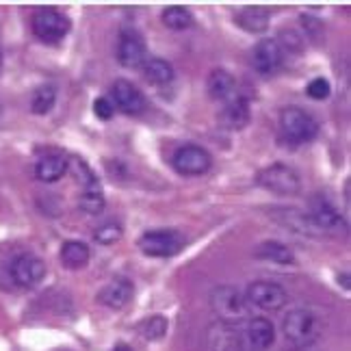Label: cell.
Wrapping results in <instances>:
<instances>
[{
  "mask_svg": "<svg viewBox=\"0 0 351 351\" xmlns=\"http://www.w3.org/2000/svg\"><path fill=\"white\" fill-rule=\"evenodd\" d=\"M70 169L74 171L76 180L80 184V195H78V208L83 210L85 215H91V217H96V215H102L104 213V206H106V195H104V189H102V182L96 176L85 158L80 156H72L70 158Z\"/></svg>",
  "mask_w": 351,
  "mask_h": 351,
  "instance_id": "obj_2",
  "label": "cell"
},
{
  "mask_svg": "<svg viewBox=\"0 0 351 351\" xmlns=\"http://www.w3.org/2000/svg\"><path fill=\"white\" fill-rule=\"evenodd\" d=\"M167 330H169V321H167V317H163V315H152V317L143 319V321L139 323V326H137V332H139L141 339L152 341V343L163 341V339H165V334H167Z\"/></svg>",
  "mask_w": 351,
  "mask_h": 351,
  "instance_id": "obj_29",
  "label": "cell"
},
{
  "mask_svg": "<svg viewBox=\"0 0 351 351\" xmlns=\"http://www.w3.org/2000/svg\"><path fill=\"white\" fill-rule=\"evenodd\" d=\"M111 351H134V349L130 345H126V343H117Z\"/></svg>",
  "mask_w": 351,
  "mask_h": 351,
  "instance_id": "obj_34",
  "label": "cell"
},
{
  "mask_svg": "<svg viewBox=\"0 0 351 351\" xmlns=\"http://www.w3.org/2000/svg\"><path fill=\"white\" fill-rule=\"evenodd\" d=\"M300 22H302V29L310 42L319 44L323 35H326V24H323V20H319L315 16H300Z\"/></svg>",
  "mask_w": 351,
  "mask_h": 351,
  "instance_id": "obj_32",
  "label": "cell"
},
{
  "mask_svg": "<svg viewBox=\"0 0 351 351\" xmlns=\"http://www.w3.org/2000/svg\"><path fill=\"white\" fill-rule=\"evenodd\" d=\"M160 22L169 31H189L195 26V16L191 13V9H186L182 5H169L160 13Z\"/></svg>",
  "mask_w": 351,
  "mask_h": 351,
  "instance_id": "obj_26",
  "label": "cell"
},
{
  "mask_svg": "<svg viewBox=\"0 0 351 351\" xmlns=\"http://www.w3.org/2000/svg\"><path fill=\"white\" fill-rule=\"evenodd\" d=\"M57 351H72V349H57Z\"/></svg>",
  "mask_w": 351,
  "mask_h": 351,
  "instance_id": "obj_37",
  "label": "cell"
},
{
  "mask_svg": "<svg viewBox=\"0 0 351 351\" xmlns=\"http://www.w3.org/2000/svg\"><path fill=\"white\" fill-rule=\"evenodd\" d=\"M184 234L176 228H154L137 239V247L150 258H173L184 250Z\"/></svg>",
  "mask_w": 351,
  "mask_h": 351,
  "instance_id": "obj_7",
  "label": "cell"
},
{
  "mask_svg": "<svg viewBox=\"0 0 351 351\" xmlns=\"http://www.w3.org/2000/svg\"><path fill=\"white\" fill-rule=\"evenodd\" d=\"M115 59L126 70H141V65L147 59V46L145 37L134 26H124L117 35L115 44Z\"/></svg>",
  "mask_w": 351,
  "mask_h": 351,
  "instance_id": "obj_9",
  "label": "cell"
},
{
  "mask_svg": "<svg viewBox=\"0 0 351 351\" xmlns=\"http://www.w3.org/2000/svg\"><path fill=\"white\" fill-rule=\"evenodd\" d=\"M280 50H282V55L287 57H302L304 52H306V39L300 31H295V29H282L278 33V37H274Z\"/></svg>",
  "mask_w": 351,
  "mask_h": 351,
  "instance_id": "obj_28",
  "label": "cell"
},
{
  "mask_svg": "<svg viewBox=\"0 0 351 351\" xmlns=\"http://www.w3.org/2000/svg\"><path fill=\"white\" fill-rule=\"evenodd\" d=\"M3 61H5V57H3V48H0V72H3Z\"/></svg>",
  "mask_w": 351,
  "mask_h": 351,
  "instance_id": "obj_36",
  "label": "cell"
},
{
  "mask_svg": "<svg viewBox=\"0 0 351 351\" xmlns=\"http://www.w3.org/2000/svg\"><path fill=\"white\" fill-rule=\"evenodd\" d=\"M306 96L310 100H328L332 96V85L326 76H317L306 85Z\"/></svg>",
  "mask_w": 351,
  "mask_h": 351,
  "instance_id": "obj_31",
  "label": "cell"
},
{
  "mask_svg": "<svg viewBox=\"0 0 351 351\" xmlns=\"http://www.w3.org/2000/svg\"><path fill=\"white\" fill-rule=\"evenodd\" d=\"M285 65V55L274 37H265L252 50V67L261 76H274Z\"/></svg>",
  "mask_w": 351,
  "mask_h": 351,
  "instance_id": "obj_14",
  "label": "cell"
},
{
  "mask_svg": "<svg viewBox=\"0 0 351 351\" xmlns=\"http://www.w3.org/2000/svg\"><path fill=\"white\" fill-rule=\"evenodd\" d=\"M208 345L213 351H245L243 332L237 326H226V323H217L208 332Z\"/></svg>",
  "mask_w": 351,
  "mask_h": 351,
  "instance_id": "obj_21",
  "label": "cell"
},
{
  "mask_svg": "<svg viewBox=\"0 0 351 351\" xmlns=\"http://www.w3.org/2000/svg\"><path fill=\"white\" fill-rule=\"evenodd\" d=\"M256 184L280 197H295L302 193V176L287 163H271L258 169Z\"/></svg>",
  "mask_w": 351,
  "mask_h": 351,
  "instance_id": "obj_6",
  "label": "cell"
},
{
  "mask_svg": "<svg viewBox=\"0 0 351 351\" xmlns=\"http://www.w3.org/2000/svg\"><path fill=\"white\" fill-rule=\"evenodd\" d=\"M282 334L295 349H306L319 341L321 321L306 308H295L282 321Z\"/></svg>",
  "mask_w": 351,
  "mask_h": 351,
  "instance_id": "obj_5",
  "label": "cell"
},
{
  "mask_svg": "<svg viewBox=\"0 0 351 351\" xmlns=\"http://www.w3.org/2000/svg\"><path fill=\"white\" fill-rule=\"evenodd\" d=\"M109 98L113 102L115 109H119L126 115H141L147 106V100L143 96V91L128 78H117L109 89Z\"/></svg>",
  "mask_w": 351,
  "mask_h": 351,
  "instance_id": "obj_13",
  "label": "cell"
},
{
  "mask_svg": "<svg viewBox=\"0 0 351 351\" xmlns=\"http://www.w3.org/2000/svg\"><path fill=\"white\" fill-rule=\"evenodd\" d=\"M206 91H208L210 100L219 102V104L232 100L234 96H239L234 74L223 70V67H215L206 78Z\"/></svg>",
  "mask_w": 351,
  "mask_h": 351,
  "instance_id": "obj_20",
  "label": "cell"
},
{
  "mask_svg": "<svg viewBox=\"0 0 351 351\" xmlns=\"http://www.w3.org/2000/svg\"><path fill=\"white\" fill-rule=\"evenodd\" d=\"M217 121L219 126L230 130V132H239L243 128L250 126L252 121V104H250V98L245 96H234L232 100H228L221 104L219 109V115H217Z\"/></svg>",
  "mask_w": 351,
  "mask_h": 351,
  "instance_id": "obj_15",
  "label": "cell"
},
{
  "mask_svg": "<svg viewBox=\"0 0 351 351\" xmlns=\"http://www.w3.org/2000/svg\"><path fill=\"white\" fill-rule=\"evenodd\" d=\"M250 306L265 310V313H278V310L289 306V293L282 285L271 280H254L243 291Z\"/></svg>",
  "mask_w": 351,
  "mask_h": 351,
  "instance_id": "obj_10",
  "label": "cell"
},
{
  "mask_svg": "<svg viewBox=\"0 0 351 351\" xmlns=\"http://www.w3.org/2000/svg\"><path fill=\"white\" fill-rule=\"evenodd\" d=\"M171 167L180 176H186V178H197V176L210 171L213 156L206 147L197 143H184L176 147V152L171 154Z\"/></svg>",
  "mask_w": 351,
  "mask_h": 351,
  "instance_id": "obj_11",
  "label": "cell"
},
{
  "mask_svg": "<svg viewBox=\"0 0 351 351\" xmlns=\"http://www.w3.org/2000/svg\"><path fill=\"white\" fill-rule=\"evenodd\" d=\"M234 22L241 31L250 35H263L271 24V11L267 7H243L241 11H237Z\"/></svg>",
  "mask_w": 351,
  "mask_h": 351,
  "instance_id": "obj_22",
  "label": "cell"
},
{
  "mask_svg": "<svg viewBox=\"0 0 351 351\" xmlns=\"http://www.w3.org/2000/svg\"><path fill=\"white\" fill-rule=\"evenodd\" d=\"M339 282H343V289L349 291V274H347V271H345L343 276H339Z\"/></svg>",
  "mask_w": 351,
  "mask_h": 351,
  "instance_id": "obj_35",
  "label": "cell"
},
{
  "mask_svg": "<svg viewBox=\"0 0 351 351\" xmlns=\"http://www.w3.org/2000/svg\"><path fill=\"white\" fill-rule=\"evenodd\" d=\"M141 74H143L147 85H152V87H165V85L173 83L176 67L167 59H163V57H147L145 63L141 65Z\"/></svg>",
  "mask_w": 351,
  "mask_h": 351,
  "instance_id": "obj_23",
  "label": "cell"
},
{
  "mask_svg": "<svg viewBox=\"0 0 351 351\" xmlns=\"http://www.w3.org/2000/svg\"><path fill=\"white\" fill-rule=\"evenodd\" d=\"M241 332L250 351H269L276 343V328L267 317H250Z\"/></svg>",
  "mask_w": 351,
  "mask_h": 351,
  "instance_id": "obj_16",
  "label": "cell"
},
{
  "mask_svg": "<svg viewBox=\"0 0 351 351\" xmlns=\"http://www.w3.org/2000/svg\"><path fill=\"white\" fill-rule=\"evenodd\" d=\"M254 256L258 261L265 263H271V265H282V267H289L295 265V252L282 241H263L256 245Z\"/></svg>",
  "mask_w": 351,
  "mask_h": 351,
  "instance_id": "obj_25",
  "label": "cell"
},
{
  "mask_svg": "<svg viewBox=\"0 0 351 351\" xmlns=\"http://www.w3.org/2000/svg\"><path fill=\"white\" fill-rule=\"evenodd\" d=\"M59 261L67 271H80L91 261V250L83 241H65L59 250Z\"/></svg>",
  "mask_w": 351,
  "mask_h": 351,
  "instance_id": "obj_24",
  "label": "cell"
},
{
  "mask_svg": "<svg viewBox=\"0 0 351 351\" xmlns=\"http://www.w3.org/2000/svg\"><path fill=\"white\" fill-rule=\"evenodd\" d=\"M67 171H70V156H65L59 150L46 152L44 156H39L35 163V178L46 184L59 182Z\"/></svg>",
  "mask_w": 351,
  "mask_h": 351,
  "instance_id": "obj_18",
  "label": "cell"
},
{
  "mask_svg": "<svg viewBox=\"0 0 351 351\" xmlns=\"http://www.w3.org/2000/svg\"><path fill=\"white\" fill-rule=\"evenodd\" d=\"M121 234H124V228H121V223L106 221V223L98 226L96 230H93V241L100 243V245H113V243H117L121 239Z\"/></svg>",
  "mask_w": 351,
  "mask_h": 351,
  "instance_id": "obj_30",
  "label": "cell"
},
{
  "mask_svg": "<svg viewBox=\"0 0 351 351\" xmlns=\"http://www.w3.org/2000/svg\"><path fill=\"white\" fill-rule=\"evenodd\" d=\"M31 31L42 44L57 46L72 31V20L55 7H39L31 16Z\"/></svg>",
  "mask_w": 351,
  "mask_h": 351,
  "instance_id": "obj_3",
  "label": "cell"
},
{
  "mask_svg": "<svg viewBox=\"0 0 351 351\" xmlns=\"http://www.w3.org/2000/svg\"><path fill=\"white\" fill-rule=\"evenodd\" d=\"M278 126H280L282 139H285L289 145L313 143L321 132L319 119L310 111L302 109V106H295V104L280 109Z\"/></svg>",
  "mask_w": 351,
  "mask_h": 351,
  "instance_id": "obj_1",
  "label": "cell"
},
{
  "mask_svg": "<svg viewBox=\"0 0 351 351\" xmlns=\"http://www.w3.org/2000/svg\"><path fill=\"white\" fill-rule=\"evenodd\" d=\"M57 96H59V89L50 83L39 85L33 96H31V113L33 115H48L57 104Z\"/></svg>",
  "mask_w": 351,
  "mask_h": 351,
  "instance_id": "obj_27",
  "label": "cell"
},
{
  "mask_svg": "<svg viewBox=\"0 0 351 351\" xmlns=\"http://www.w3.org/2000/svg\"><path fill=\"white\" fill-rule=\"evenodd\" d=\"M48 274L46 263L39 258L37 254L31 252H20L16 254L7 265V276L9 282L18 289H35L44 282Z\"/></svg>",
  "mask_w": 351,
  "mask_h": 351,
  "instance_id": "obj_8",
  "label": "cell"
},
{
  "mask_svg": "<svg viewBox=\"0 0 351 351\" xmlns=\"http://www.w3.org/2000/svg\"><path fill=\"white\" fill-rule=\"evenodd\" d=\"M134 297V282L126 276H117L109 280L106 285L98 291V304L111 310H121L126 308Z\"/></svg>",
  "mask_w": 351,
  "mask_h": 351,
  "instance_id": "obj_17",
  "label": "cell"
},
{
  "mask_svg": "<svg viewBox=\"0 0 351 351\" xmlns=\"http://www.w3.org/2000/svg\"><path fill=\"white\" fill-rule=\"evenodd\" d=\"M93 113H96L98 119L109 121V119L115 115V106H113V102H111L109 98L102 96V98H98L96 102H93Z\"/></svg>",
  "mask_w": 351,
  "mask_h": 351,
  "instance_id": "obj_33",
  "label": "cell"
},
{
  "mask_svg": "<svg viewBox=\"0 0 351 351\" xmlns=\"http://www.w3.org/2000/svg\"><path fill=\"white\" fill-rule=\"evenodd\" d=\"M210 310L215 313V317L219 319V323H226V326H237V323L250 319L247 317L250 304L245 300V295L232 285H223V287L213 289Z\"/></svg>",
  "mask_w": 351,
  "mask_h": 351,
  "instance_id": "obj_4",
  "label": "cell"
},
{
  "mask_svg": "<svg viewBox=\"0 0 351 351\" xmlns=\"http://www.w3.org/2000/svg\"><path fill=\"white\" fill-rule=\"evenodd\" d=\"M308 217L313 219V223L317 226V230L323 232H341L345 230V217L339 213L332 202L323 195V193H315L308 199Z\"/></svg>",
  "mask_w": 351,
  "mask_h": 351,
  "instance_id": "obj_12",
  "label": "cell"
},
{
  "mask_svg": "<svg viewBox=\"0 0 351 351\" xmlns=\"http://www.w3.org/2000/svg\"><path fill=\"white\" fill-rule=\"evenodd\" d=\"M274 219L285 226L287 230L302 234V237H321V232L317 230V226L313 223V219L308 217V213L302 208H274Z\"/></svg>",
  "mask_w": 351,
  "mask_h": 351,
  "instance_id": "obj_19",
  "label": "cell"
}]
</instances>
